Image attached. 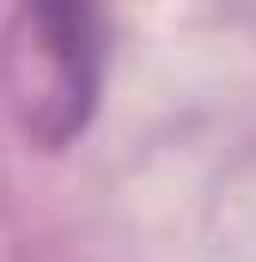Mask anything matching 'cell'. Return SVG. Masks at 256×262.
<instances>
[{
    "label": "cell",
    "instance_id": "cell-1",
    "mask_svg": "<svg viewBox=\"0 0 256 262\" xmlns=\"http://www.w3.org/2000/svg\"><path fill=\"white\" fill-rule=\"evenodd\" d=\"M104 6L98 0H18L6 31V98L37 146H67L98 110Z\"/></svg>",
    "mask_w": 256,
    "mask_h": 262
}]
</instances>
